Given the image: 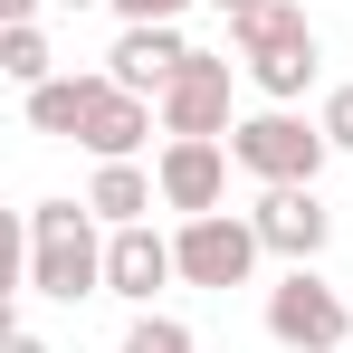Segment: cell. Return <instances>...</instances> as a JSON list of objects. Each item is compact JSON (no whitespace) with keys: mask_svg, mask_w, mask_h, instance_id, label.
<instances>
[{"mask_svg":"<svg viewBox=\"0 0 353 353\" xmlns=\"http://www.w3.org/2000/svg\"><path fill=\"white\" fill-rule=\"evenodd\" d=\"M268 344H287V353H344L353 344L344 287H325L315 268H287V277L268 287Z\"/></svg>","mask_w":353,"mask_h":353,"instance_id":"obj_4","label":"cell"},{"mask_svg":"<svg viewBox=\"0 0 353 353\" xmlns=\"http://www.w3.org/2000/svg\"><path fill=\"white\" fill-rule=\"evenodd\" d=\"M29 296H48V305L105 296V220H96V201H29Z\"/></svg>","mask_w":353,"mask_h":353,"instance_id":"obj_1","label":"cell"},{"mask_svg":"<svg viewBox=\"0 0 353 353\" xmlns=\"http://www.w3.org/2000/svg\"><path fill=\"white\" fill-rule=\"evenodd\" d=\"M0 77H10L19 96L58 77V58H48V29H39V19H19V29H0Z\"/></svg>","mask_w":353,"mask_h":353,"instance_id":"obj_14","label":"cell"},{"mask_svg":"<svg viewBox=\"0 0 353 353\" xmlns=\"http://www.w3.org/2000/svg\"><path fill=\"white\" fill-rule=\"evenodd\" d=\"M96 96H105V67H58V77H48V86H29L19 105H29V134L77 143V134H86V115H96Z\"/></svg>","mask_w":353,"mask_h":353,"instance_id":"obj_12","label":"cell"},{"mask_svg":"<svg viewBox=\"0 0 353 353\" xmlns=\"http://www.w3.org/2000/svg\"><path fill=\"white\" fill-rule=\"evenodd\" d=\"M191 58V39H181V19H124V39L105 48V77L134 86V96H163Z\"/></svg>","mask_w":353,"mask_h":353,"instance_id":"obj_8","label":"cell"},{"mask_svg":"<svg viewBox=\"0 0 353 353\" xmlns=\"http://www.w3.org/2000/svg\"><path fill=\"white\" fill-rule=\"evenodd\" d=\"M172 258H181V287H248L258 277V258H268V239L248 210H201V220H181L172 230Z\"/></svg>","mask_w":353,"mask_h":353,"instance_id":"obj_3","label":"cell"},{"mask_svg":"<svg viewBox=\"0 0 353 353\" xmlns=\"http://www.w3.org/2000/svg\"><path fill=\"white\" fill-rule=\"evenodd\" d=\"M105 10H115V19H181L191 0H105Z\"/></svg>","mask_w":353,"mask_h":353,"instance_id":"obj_17","label":"cell"},{"mask_svg":"<svg viewBox=\"0 0 353 353\" xmlns=\"http://www.w3.org/2000/svg\"><path fill=\"white\" fill-rule=\"evenodd\" d=\"M124 353H201V334H191L181 315H153V305H143V315L124 325Z\"/></svg>","mask_w":353,"mask_h":353,"instance_id":"obj_15","label":"cell"},{"mask_svg":"<svg viewBox=\"0 0 353 353\" xmlns=\"http://www.w3.org/2000/svg\"><path fill=\"white\" fill-rule=\"evenodd\" d=\"M153 134H163V105L105 77V96H96V115H86V134H77V143H86L96 163H134V153H143Z\"/></svg>","mask_w":353,"mask_h":353,"instance_id":"obj_10","label":"cell"},{"mask_svg":"<svg viewBox=\"0 0 353 353\" xmlns=\"http://www.w3.org/2000/svg\"><path fill=\"white\" fill-rule=\"evenodd\" d=\"M248 220H258V239H268V258H287V268H315L325 239H334V210L315 201V181H268Z\"/></svg>","mask_w":353,"mask_h":353,"instance_id":"obj_6","label":"cell"},{"mask_svg":"<svg viewBox=\"0 0 353 353\" xmlns=\"http://www.w3.org/2000/svg\"><path fill=\"white\" fill-rule=\"evenodd\" d=\"M48 0H0V29H19V19H39Z\"/></svg>","mask_w":353,"mask_h":353,"instance_id":"obj_18","label":"cell"},{"mask_svg":"<svg viewBox=\"0 0 353 353\" xmlns=\"http://www.w3.org/2000/svg\"><path fill=\"white\" fill-rule=\"evenodd\" d=\"M239 67H248V86H258L268 105H296V96L315 86L325 48H315V29H277V39H258V48H248Z\"/></svg>","mask_w":353,"mask_h":353,"instance_id":"obj_11","label":"cell"},{"mask_svg":"<svg viewBox=\"0 0 353 353\" xmlns=\"http://www.w3.org/2000/svg\"><path fill=\"white\" fill-rule=\"evenodd\" d=\"M48 10H96V0H48Z\"/></svg>","mask_w":353,"mask_h":353,"instance_id":"obj_21","label":"cell"},{"mask_svg":"<svg viewBox=\"0 0 353 353\" xmlns=\"http://www.w3.org/2000/svg\"><path fill=\"white\" fill-rule=\"evenodd\" d=\"M315 124H325V143H334V153L353 163V86H334V96L315 105Z\"/></svg>","mask_w":353,"mask_h":353,"instance_id":"obj_16","label":"cell"},{"mask_svg":"<svg viewBox=\"0 0 353 353\" xmlns=\"http://www.w3.org/2000/svg\"><path fill=\"white\" fill-rule=\"evenodd\" d=\"M239 77H248V67H230V58H210V48H191V58H181V77L172 86H163V96H153V105H163V134H230V86Z\"/></svg>","mask_w":353,"mask_h":353,"instance_id":"obj_7","label":"cell"},{"mask_svg":"<svg viewBox=\"0 0 353 353\" xmlns=\"http://www.w3.org/2000/svg\"><path fill=\"white\" fill-rule=\"evenodd\" d=\"M172 277H181V258H172V239L153 230V220L105 230V296H124V305H153Z\"/></svg>","mask_w":353,"mask_h":353,"instance_id":"obj_9","label":"cell"},{"mask_svg":"<svg viewBox=\"0 0 353 353\" xmlns=\"http://www.w3.org/2000/svg\"><path fill=\"white\" fill-rule=\"evenodd\" d=\"M210 10H220V19H248V10H268V0H210Z\"/></svg>","mask_w":353,"mask_h":353,"instance_id":"obj_20","label":"cell"},{"mask_svg":"<svg viewBox=\"0 0 353 353\" xmlns=\"http://www.w3.org/2000/svg\"><path fill=\"white\" fill-rule=\"evenodd\" d=\"M230 163L268 191V181H315L325 163H334V143H325V124L296 115V105H258V115L230 124Z\"/></svg>","mask_w":353,"mask_h":353,"instance_id":"obj_2","label":"cell"},{"mask_svg":"<svg viewBox=\"0 0 353 353\" xmlns=\"http://www.w3.org/2000/svg\"><path fill=\"white\" fill-rule=\"evenodd\" d=\"M230 134H163V153H153V181H163V210L181 220H201V210H220L230 201Z\"/></svg>","mask_w":353,"mask_h":353,"instance_id":"obj_5","label":"cell"},{"mask_svg":"<svg viewBox=\"0 0 353 353\" xmlns=\"http://www.w3.org/2000/svg\"><path fill=\"white\" fill-rule=\"evenodd\" d=\"M86 201H96V220H105V230H134V220H153L163 181L143 172V163H96V181H86Z\"/></svg>","mask_w":353,"mask_h":353,"instance_id":"obj_13","label":"cell"},{"mask_svg":"<svg viewBox=\"0 0 353 353\" xmlns=\"http://www.w3.org/2000/svg\"><path fill=\"white\" fill-rule=\"evenodd\" d=\"M0 353H48V334H29V325H10V344Z\"/></svg>","mask_w":353,"mask_h":353,"instance_id":"obj_19","label":"cell"}]
</instances>
